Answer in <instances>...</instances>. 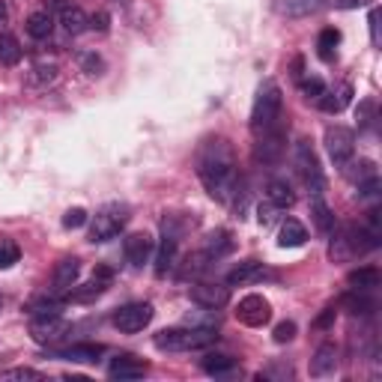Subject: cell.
Segmentation results:
<instances>
[{
	"instance_id": "obj_1",
	"label": "cell",
	"mask_w": 382,
	"mask_h": 382,
	"mask_svg": "<svg viewBox=\"0 0 382 382\" xmlns=\"http://www.w3.org/2000/svg\"><path fill=\"white\" fill-rule=\"evenodd\" d=\"M197 176H200V183L206 185V191L215 200H221V203L236 200V191H239L236 155H233V147L224 138H215L200 150Z\"/></svg>"
},
{
	"instance_id": "obj_2",
	"label": "cell",
	"mask_w": 382,
	"mask_h": 382,
	"mask_svg": "<svg viewBox=\"0 0 382 382\" xmlns=\"http://www.w3.org/2000/svg\"><path fill=\"white\" fill-rule=\"evenodd\" d=\"M218 341V331L212 326H188V329H164L152 338L155 350L162 353H191V350H203Z\"/></svg>"
},
{
	"instance_id": "obj_3",
	"label": "cell",
	"mask_w": 382,
	"mask_h": 382,
	"mask_svg": "<svg viewBox=\"0 0 382 382\" xmlns=\"http://www.w3.org/2000/svg\"><path fill=\"white\" fill-rule=\"evenodd\" d=\"M281 107H284V93L275 81H266L257 90L254 107H251V131L254 135H266V131L278 129L281 119Z\"/></svg>"
},
{
	"instance_id": "obj_4",
	"label": "cell",
	"mask_w": 382,
	"mask_h": 382,
	"mask_svg": "<svg viewBox=\"0 0 382 382\" xmlns=\"http://www.w3.org/2000/svg\"><path fill=\"white\" fill-rule=\"evenodd\" d=\"M370 248H379V245L364 233V227L350 224V227H343L341 233H338V230L331 233L329 260H331V263H346V260H353V257H358V254H367Z\"/></svg>"
},
{
	"instance_id": "obj_5",
	"label": "cell",
	"mask_w": 382,
	"mask_h": 382,
	"mask_svg": "<svg viewBox=\"0 0 382 382\" xmlns=\"http://www.w3.org/2000/svg\"><path fill=\"white\" fill-rule=\"evenodd\" d=\"M129 221V209L119 206V203H107L96 212V218L90 221V242L93 245H102V242H111L123 233V227Z\"/></svg>"
},
{
	"instance_id": "obj_6",
	"label": "cell",
	"mask_w": 382,
	"mask_h": 382,
	"mask_svg": "<svg viewBox=\"0 0 382 382\" xmlns=\"http://www.w3.org/2000/svg\"><path fill=\"white\" fill-rule=\"evenodd\" d=\"M293 164H296L298 176H302V183L308 185L310 197H322V191H326V176H322L320 162H317V155H314V150H310L308 140H298V143H296Z\"/></svg>"
},
{
	"instance_id": "obj_7",
	"label": "cell",
	"mask_w": 382,
	"mask_h": 382,
	"mask_svg": "<svg viewBox=\"0 0 382 382\" xmlns=\"http://www.w3.org/2000/svg\"><path fill=\"white\" fill-rule=\"evenodd\" d=\"M326 152L334 167H346L355 155V135L346 126H329L326 129Z\"/></svg>"
},
{
	"instance_id": "obj_8",
	"label": "cell",
	"mask_w": 382,
	"mask_h": 382,
	"mask_svg": "<svg viewBox=\"0 0 382 382\" xmlns=\"http://www.w3.org/2000/svg\"><path fill=\"white\" fill-rule=\"evenodd\" d=\"M152 322V305L150 302H131L114 310V326L123 334H138Z\"/></svg>"
},
{
	"instance_id": "obj_9",
	"label": "cell",
	"mask_w": 382,
	"mask_h": 382,
	"mask_svg": "<svg viewBox=\"0 0 382 382\" xmlns=\"http://www.w3.org/2000/svg\"><path fill=\"white\" fill-rule=\"evenodd\" d=\"M72 331V322L63 320L60 314H51V317H33L30 320V338L42 346H51L57 341H63L66 334Z\"/></svg>"
},
{
	"instance_id": "obj_10",
	"label": "cell",
	"mask_w": 382,
	"mask_h": 382,
	"mask_svg": "<svg viewBox=\"0 0 382 382\" xmlns=\"http://www.w3.org/2000/svg\"><path fill=\"white\" fill-rule=\"evenodd\" d=\"M176 248H179V230H173L171 218H164L162 221V245H159V254H155V275H159V278H164L167 272H173Z\"/></svg>"
},
{
	"instance_id": "obj_11",
	"label": "cell",
	"mask_w": 382,
	"mask_h": 382,
	"mask_svg": "<svg viewBox=\"0 0 382 382\" xmlns=\"http://www.w3.org/2000/svg\"><path fill=\"white\" fill-rule=\"evenodd\" d=\"M236 320L245 322V326H251V329H263L272 320V305L263 296L251 293L236 305Z\"/></svg>"
},
{
	"instance_id": "obj_12",
	"label": "cell",
	"mask_w": 382,
	"mask_h": 382,
	"mask_svg": "<svg viewBox=\"0 0 382 382\" xmlns=\"http://www.w3.org/2000/svg\"><path fill=\"white\" fill-rule=\"evenodd\" d=\"M191 302L200 305L203 310H218L224 308L227 302H230V286H224V284H209V281H197V284H191Z\"/></svg>"
},
{
	"instance_id": "obj_13",
	"label": "cell",
	"mask_w": 382,
	"mask_h": 382,
	"mask_svg": "<svg viewBox=\"0 0 382 382\" xmlns=\"http://www.w3.org/2000/svg\"><path fill=\"white\" fill-rule=\"evenodd\" d=\"M111 281H114V272L105 269V266H99V269L93 272V278H90L87 284H81V286L75 284V286H72L69 298H72V302H93V298H99V296L107 290V286H111Z\"/></svg>"
},
{
	"instance_id": "obj_14",
	"label": "cell",
	"mask_w": 382,
	"mask_h": 382,
	"mask_svg": "<svg viewBox=\"0 0 382 382\" xmlns=\"http://www.w3.org/2000/svg\"><path fill=\"white\" fill-rule=\"evenodd\" d=\"M105 346L102 343H72L63 350H51L48 355L57 358V362H72V364H96L102 358Z\"/></svg>"
},
{
	"instance_id": "obj_15",
	"label": "cell",
	"mask_w": 382,
	"mask_h": 382,
	"mask_svg": "<svg viewBox=\"0 0 382 382\" xmlns=\"http://www.w3.org/2000/svg\"><path fill=\"white\" fill-rule=\"evenodd\" d=\"M152 251H155V242H152L150 233H129V236L123 239V254H126V260H129L135 269L147 266L150 257H152Z\"/></svg>"
},
{
	"instance_id": "obj_16",
	"label": "cell",
	"mask_w": 382,
	"mask_h": 382,
	"mask_svg": "<svg viewBox=\"0 0 382 382\" xmlns=\"http://www.w3.org/2000/svg\"><path fill=\"white\" fill-rule=\"evenodd\" d=\"M257 162L263 164H278L281 155H284V131L281 129H272L266 135H257Z\"/></svg>"
},
{
	"instance_id": "obj_17",
	"label": "cell",
	"mask_w": 382,
	"mask_h": 382,
	"mask_svg": "<svg viewBox=\"0 0 382 382\" xmlns=\"http://www.w3.org/2000/svg\"><path fill=\"white\" fill-rule=\"evenodd\" d=\"M78 275H81V263L75 260V257H66V260H60L57 266H54V272H51V290L54 293H69L72 286L78 284Z\"/></svg>"
},
{
	"instance_id": "obj_18",
	"label": "cell",
	"mask_w": 382,
	"mask_h": 382,
	"mask_svg": "<svg viewBox=\"0 0 382 382\" xmlns=\"http://www.w3.org/2000/svg\"><path fill=\"white\" fill-rule=\"evenodd\" d=\"M338 370V346L334 343H320L317 353L310 355V376L322 379V376H331Z\"/></svg>"
},
{
	"instance_id": "obj_19",
	"label": "cell",
	"mask_w": 382,
	"mask_h": 382,
	"mask_svg": "<svg viewBox=\"0 0 382 382\" xmlns=\"http://www.w3.org/2000/svg\"><path fill=\"white\" fill-rule=\"evenodd\" d=\"M266 266L257 260H245V263H239V266H233L230 272H227V286H245V284H257L266 278Z\"/></svg>"
},
{
	"instance_id": "obj_20",
	"label": "cell",
	"mask_w": 382,
	"mask_h": 382,
	"mask_svg": "<svg viewBox=\"0 0 382 382\" xmlns=\"http://www.w3.org/2000/svg\"><path fill=\"white\" fill-rule=\"evenodd\" d=\"M143 374H147V364H143L140 358L129 355V353L117 355L111 362V367H107V376L111 379H140Z\"/></svg>"
},
{
	"instance_id": "obj_21",
	"label": "cell",
	"mask_w": 382,
	"mask_h": 382,
	"mask_svg": "<svg viewBox=\"0 0 382 382\" xmlns=\"http://www.w3.org/2000/svg\"><path fill=\"white\" fill-rule=\"evenodd\" d=\"M27 310L30 317H51V314H60V310H63V296L60 293H39L36 298H30L27 302Z\"/></svg>"
},
{
	"instance_id": "obj_22",
	"label": "cell",
	"mask_w": 382,
	"mask_h": 382,
	"mask_svg": "<svg viewBox=\"0 0 382 382\" xmlns=\"http://www.w3.org/2000/svg\"><path fill=\"white\" fill-rule=\"evenodd\" d=\"M310 218H314L317 230L322 236H331L334 230H338V218H334V212L329 209V203L322 197H310Z\"/></svg>"
},
{
	"instance_id": "obj_23",
	"label": "cell",
	"mask_w": 382,
	"mask_h": 382,
	"mask_svg": "<svg viewBox=\"0 0 382 382\" xmlns=\"http://www.w3.org/2000/svg\"><path fill=\"white\" fill-rule=\"evenodd\" d=\"M317 102H320V107L326 114H341L343 107L353 102V87H350V84H341L338 90H322V96Z\"/></svg>"
},
{
	"instance_id": "obj_24",
	"label": "cell",
	"mask_w": 382,
	"mask_h": 382,
	"mask_svg": "<svg viewBox=\"0 0 382 382\" xmlns=\"http://www.w3.org/2000/svg\"><path fill=\"white\" fill-rule=\"evenodd\" d=\"M266 197H269V203L275 209H286V206H293V203H296V191H293V185L286 183V179H269Z\"/></svg>"
},
{
	"instance_id": "obj_25",
	"label": "cell",
	"mask_w": 382,
	"mask_h": 382,
	"mask_svg": "<svg viewBox=\"0 0 382 382\" xmlns=\"http://www.w3.org/2000/svg\"><path fill=\"white\" fill-rule=\"evenodd\" d=\"M60 24H63V30L69 36H81L84 30H90L87 12L78 9V6H63V9H60Z\"/></svg>"
},
{
	"instance_id": "obj_26",
	"label": "cell",
	"mask_w": 382,
	"mask_h": 382,
	"mask_svg": "<svg viewBox=\"0 0 382 382\" xmlns=\"http://www.w3.org/2000/svg\"><path fill=\"white\" fill-rule=\"evenodd\" d=\"M379 281H382V275H379V269H376V266H362V269H355V272L346 275V284H350L353 290H358V293L376 290Z\"/></svg>"
},
{
	"instance_id": "obj_27",
	"label": "cell",
	"mask_w": 382,
	"mask_h": 382,
	"mask_svg": "<svg viewBox=\"0 0 382 382\" xmlns=\"http://www.w3.org/2000/svg\"><path fill=\"white\" fill-rule=\"evenodd\" d=\"M233 248H236V242H233L230 230H215V233H209L203 254H206L209 260H218V257H227V254H230Z\"/></svg>"
},
{
	"instance_id": "obj_28",
	"label": "cell",
	"mask_w": 382,
	"mask_h": 382,
	"mask_svg": "<svg viewBox=\"0 0 382 382\" xmlns=\"http://www.w3.org/2000/svg\"><path fill=\"white\" fill-rule=\"evenodd\" d=\"M24 27H27V33L33 36V39H48V36L54 33V18L48 9H39V12H30Z\"/></svg>"
},
{
	"instance_id": "obj_29",
	"label": "cell",
	"mask_w": 382,
	"mask_h": 382,
	"mask_svg": "<svg viewBox=\"0 0 382 382\" xmlns=\"http://www.w3.org/2000/svg\"><path fill=\"white\" fill-rule=\"evenodd\" d=\"M305 242H308L305 224H298L296 218H286L284 227H281V233H278V245L281 248H298V245H305Z\"/></svg>"
},
{
	"instance_id": "obj_30",
	"label": "cell",
	"mask_w": 382,
	"mask_h": 382,
	"mask_svg": "<svg viewBox=\"0 0 382 382\" xmlns=\"http://www.w3.org/2000/svg\"><path fill=\"white\" fill-rule=\"evenodd\" d=\"M317 6H320V0H278L275 4V9L286 18H305L310 12H317Z\"/></svg>"
},
{
	"instance_id": "obj_31",
	"label": "cell",
	"mask_w": 382,
	"mask_h": 382,
	"mask_svg": "<svg viewBox=\"0 0 382 382\" xmlns=\"http://www.w3.org/2000/svg\"><path fill=\"white\" fill-rule=\"evenodd\" d=\"M21 60V45L12 33H0V66H15Z\"/></svg>"
},
{
	"instance_id": "obj_32",
	"label": "cell",
	"mask_w": 382,
	"mask_h": 382,
	"mask_svg": "<svg viewBox=\"0 0 382 382\" xmlns=\"http://www.w3.org/2000/svg\"><path fill=\"white\" fill-rule=\"evenodd\" d=\"M233 367H236V362L230 355H206L203 358V370L212 376H224V374H230Z\"/></svg>"
},
{
	"instance_id": "obj_33",
	"label": "cell",
	"mask_w": 382,
	"mask_h": 382,
	"mask_svg": "<svg viewBox=\"0 0 382 382\" xmlns=\"http://www.w3.org/2000/svg\"><path fill=\"white\" fill-rule=\"evenodd\" d=\"M57 81V66L54 63H39V66H33L30 72V87H48V84H54Z\"/></svg>"
},
{
	"instance_id": "obj_34",
	"label": "cell",
	"mask_w": 382,
	"mask_h": 382,
	"mask_svg": "<svg viewBox=\"0 0 382 382\" xmlns=\"http://www.w3.org/2000/svg\"><path fill=\"white\" fill-rule=\"evenodd\" d=\"M343 308H350V314H370V310H374V302H370L367 296H362L358 290H353V293H346L343 296V302H341Z\"/></svg>"
},
{
	"instance_id": "obj_35",
	"label": "cell",
	"mask_w": 382,
	"mask_h": 382,
	"mask_svg": "<svg viewBox=\"0 0 382 382\" xmlns=\"http://www.w3.org/2000/svg\"><path fill=\"white\" fill-rule=\"evenodd\" d=\"M338 42H341V33L334 30V27H326L320 33V42H317V48H320V57L322 60H331L334 57V48H338Z\"/></svg>"
},
{
	"instance_id": "obj_36",
	"label": "cell",
	"mask_w": 382,
	"mask_h": 382,
	"mask_svg": "<svg viewBox=\"0 0 382 382\" xmlns=\"http://www.w3.org/2000/svg\"><path fill=\"white\" fill-rule=\"evenodd\" d=\"M75 60H78V66L87 72V75H102V72H105V60L96 51H78Z\"/></svg>"
},
{
	"instance_id": "obj_37",
	"label": "cell",
	"mask_w": 382,
	"mask_h": 382,
	"mask_svg": "<svg viewBox=\"0 0 382 382\" xmlns=\"http://www.w3.org/2000/svg\"><path fill=\"white\" fill-rule=\"evenodd\" d=\"M21 257V251L15 242H9V239H0V269H9V266H15Z\"/></svg>"
},
{
	"instance_id": "obj_38",
	"label": "cell",
	"mask_w": 382,
	"mask_h": 382,
	"mask_svg": "<svg viewBox=\"0 0 382 382\" xmlns=\"http://www.w3.org/2000/svg\"><path fill=\"white\" fill-rule=\"evenodd\" d=\"M364 233L374 239L376 245H382V212H379V209H370V212H367V227H364Z\"/></svg>"
},
{
	"instance_id": "obj_39",
	"label": "cell",
	"mask_w": 382,
	"mask_h": 382,
	"mask_svg": "<svg viewBox=\"0 0 382 382\" xmlns=\"http://www.w3.org/2000/svg\"><path fill=\"white\" fill-rule=\"evenodd\" d=\"M84 224H87V209H84V206L66 209V215H63V227H66V230H78V227H84Z\"/></svg>"
},
{
	"instance_id": "obj_40",
	"label": "cell",
	"mask_w": 382,
	"mask_h": 382,
	"mask_svg": "<svg viewBox=\"0 0 382 382\" xmlns=\"http://www.w3.org/2000/svg\"><path fill=\"white\" fill-rule=\"evenodd\" d=\"M296 338V322L293 320H284L275 326V343H290Z\"/></svg>"
},
{
	"instance_id": "obj_41",
	"label": "cell",
	"mask_w": 382,
	"mask_h": 382,
	"mask_svg": "<svg viewBox=\"0 0 382 382\" xmlns=\"http://www.w3.org/2000/svg\"><path fill=\"white\" fill-rule=\"evenodd\" d=\"M298 87H302V96H308V99H320L322 90H326V84H322L320 78H305Z\"/></svg>"
},
{
	"instance_id": "obj_42",
	"label": "cell",
	"mask_w": 382,
	"mask_h": 382,
	"mask_svg": "<svg viewBox=\"0 0 382 382\" xmlns=\"http://www.w3.org/2000/svg\"><path fill=\"white\" fill-rule=\"evenodd\" d=\"M0 379H42L39 370H30V367H12V370H4Z\"/></svg>"
},
{
	"instance_id": "obj_43",
	"label": "cell",
	"mask_w": 382,
	"mask_h": 382,
	"mask_svg": "<svg viewBox=\"0 0 382 382\" xmlns=\"http://www.w3.org/2000/svg\"><path fill=\"white\" fill-rule=\"evenodd\" d=\"M107 27H111V15H107V12H96V15H90V30L107 33Z\"/></svg>"
},
{
	"instance_id": "obj_44",
	"label": "cell",
	"mask_w": 382,
	"mask_h": 382,
	"mask_svg": "<svg viewBox=\"0 0 382 382\" xmlns=\"http://www.w3.org/2000/svg\"><path fill=\"white\" fill-rule=\"evenodd\" d=\"M355 117H358V123H362V126H367L370 119H374V102H362V105H358Z\"/></svg>"
},
{
	"instance_id": "obj_45",
	"label": "cell",
	"mask_w": 382,
	"mask_h": 382,
	"mask_svg": "<svg viewBox=\"0 0 382 382\" xmlns=\"http://www.w3.org/2000/svg\"><path fill=\"white\" fill-rule=\"evenodd\" d=\"M329 4L338 9H362V6H370L374 0H329Z\"/></svg>"
},
{
	"instance_id": "obj_46",
	"label": "cell",
	"mask_w": 382,
	"mask_h": 382,
	"mask_svg": "<svg viewBox=\"0 0 382 382\" xmlns=\"http://www.w3.org/2000/svg\"><path fill=\"white\" fill-rule=\"evenodd\" d=\"M257 218H260L263 227L272 224V218H275V206H272V203H260V206H257Z\"/></svg>"
},
{
	"instance_id": "obj_47",
	"label": "cell",
	"mask_w": 382,
	"mask_h": 382,
	"mask_svg": "<svg viewBox=\"0 0 382 382\" xmlns=\"http://www.w3.org/2000/svg\"><path fill=\"white\" fill-rule=\"evenodd\" d=\"M334 314H338V310H334V308H326V314H320V317H317L314 329H329L331 322H334Z\"/></svg>"
},
{
	"instance_id": "obj_48",
	"label": "cell",
	"mask_w": 382,
	"mask_h": 382,
	"mask_svg": "<svg viewBox=\"0 0 382 382\" xmlns=\"http://www.w3.org/2000/svg\"><path fill=\"white\" fill-rule=\"evenodd\" d=\"M370 39L379 45V9H370Z\"/></svg>"
},
{
	"instance_id": "obj_49",
	"label": "cell",
	"mask_w": 382,
	"mask_h": 382,
	"mask_svg": "<svg viewBox=\"0 0 382 382\" xmlns=\"http://www.w3.org/2000/svg\"><path fill=\"white\" fill-rule=\"evenodd\" d=\"M6 18H9V9H6L4 0H0V24H6Z\"/></svg>"
},
{
	"instance_id": "obj_50",
	"label": "cell",
	"mask_w": 382,
	"mask_h": 382,
	"mask_svg": "<svg viewBox=\"0 0 382 382\" xmlns=\"http://www.w3.org/2000/svg\"><path fill=\"white\" fill-rule=\"evenodd\" d=\"M0 308H4V298H0Z\"/></svg>"
}]
</instances>
